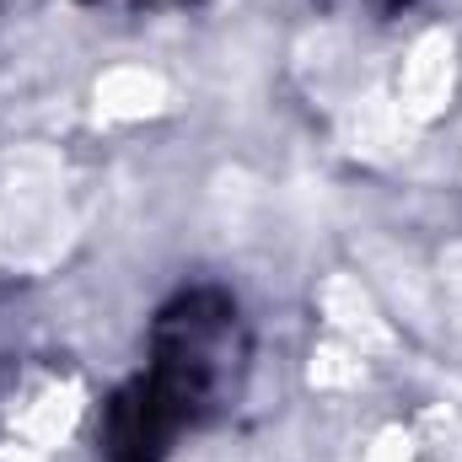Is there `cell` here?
I'll list each match as a JSON object with an SVG mask.
<instances>
[{"mask_svg": "<svg viewBox=\"0 0 462 462\" xmlns=\"http://www.w3.org/2000/svg\"><path fill=\"white\" fill-rule=\"evenodd\" d=\"M247 360H253V339L236 296L221 285H194L156 312L151 360L140 376L156 387L172 420L194 430L236 409L247 387Z\"/></svg>", "mask_w": 462, "mask_h": 462, "instance_id": "cell-1", "label": "cell"}, {"mask_svg": "<svg viewBox=\"0 0 462 462\" xmlns=\"http://www.w3.org/2000/svg\"><path fill=\"white\" fill-rule=\"evenodd\" d=\"M371 5H376V11H382V16H393V11H403V5H409V0H371Z\"/></svg>", "mask_w": 462, "mask_h": 462, "instance_id": "cell-3", "label": "cell"}, {"mask_svg": "<svg viewBox=\"0 0 462 462\" xmlns=\"http://www.w3.org/2000/svg\"><path fill=\"white\" fill-rule=\"evenodd\" d=\"M178 436H183V425L172 420V409L156 398V387L145 376L124 382L114 398H108L103 430H97L108 462H167Z\"/></svg>", "mask_w": 462, "mask_h": 462, "instance_id": "cell-2", "label": "cell"}]
</instances>
